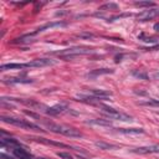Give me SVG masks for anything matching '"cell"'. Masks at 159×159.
Returning <instances> with one entry per match:
<instances>
[{
	"mask_svg": "<svg viewBox=\"0 0 159 159\" xmlns=\"http://www.w3.org/2000/svg\"><path fill=\"white\" fill-rule=\"evenodd\" d=\"M45 124L53 133H58V134H62V135H66V137H71V138H80V137H82V133L78 132L77 129L72 128V127L61 125V124H56V123H52V122H45Z\"/></svg>",
	"mask_w": 159,
	"mask_h": 159,
	"instance_id": "1",
	"label": "cell"
},
{
	"mask_svg": "<svg viewBox=\"0 0 159 159\" xmlns=\"http://www.w3.org/2000/svg\"><path fill=\"white\" fill-rule=\"evenodd\" d=\"M92 50L91 48H80V47H73V48H67V50H63V51H60V52H56L57 56H60L61 58L63 60H72V58H76L78 56H82V55H87V53H91Z\"/></svg>",
	"mask_w": 159,
	"mask_h": 159,
	"instance_id": "2",
	"label": "cell"
},
{
	"mask_svg": "<svg viewBox=\"0 0 159 159\" xmlns=\"http://www.w3.org/2000/svg\"><path fill=\"white\" fill-rule=\"evenodd\" d=\"M1 120L5 122V123H9V124H12V125H16V127H20V128H25V129H35V130H40V127L31 123V122H27L25 119H20V118H14V117H5V116H1Z\"/></svg>",
	"mask_w": 159,
	"mask_h": 159,
	"instance_id": "3",
	"label": "cell"
},
{
	"mask_svg": "<svg viewBox=\"0 0 159 159\" xmlns=\"http://www.w3.org/2000/svg\"><path fill=\"white\" fill-rule=\"evenodd\" d=\"M99 106H101L102 111H103L106 114H108V117L112 118V119L123 120V122L132 120V117L128 116V114H125V113H122V112H119V111H117V109H114V108H112V107H109V106H106V104H99Z\"/></svg>",
	"mask_w": 159,
	"mask_h": 159,
	"instance_id": "4",
	"label": "cell"
},
{
	"mask_svg": "<svg viewBox=\"0 0 159 159\" xmlns=\"http://www.w3.org/2000/svg\"><path fill=\"white\" fill-rule=\"evenodd\" d=\"M158 16H159V9H148V10H143L142 12H139L137 15V19L139 21H148Z\"/></svg>",
	"mask_w": 159,
	"mask_h": 159,
	"instance_id": "5",
	"label": "cell"
},
{
	"mask_svg": "<svg viewBox=\"0 0 159 159\" xmlns=\"http://www.w3.org/2000/svg\"><path fill=\"white\" fill-rule=\"evenodd\" d=\"M133 153L137 154H158L159 153V145H149V147H139V148H134L132 149Z\"/></svg>",
	"mask_w": 159,
	"mask_h": 159,
	"instance_id": "6",
	"label": "cell"
},
{
	"mask_svg": "<svg viewBox=\"0 0 159 159\" xmlns=\"http://www.w3.org/2000/svg\"><path fill=\"white\" fill-rule=\"evenodd\" d=\"M12 154L17 158V159H32V155L21 145L20 147H15L12 148Z\"/></svg>",
	"mask_w": 159,
	"mask_h": 159,
	"instance_id": "7",
	"label": "cell"
},
{
	"mask_svg": "<svg viewBox=\"0 0 159 159\" xmlns=\"http://www.w3.org/2000/svg\"><path fill=\"white\" fill-rule=\"evenodd\" d=\"M52 63H53V61L50 58H37L31 62H27V67H43V66H48Z\"/></svg>",
	"mask_w": 159,
	"mask_h": 159,
	"instance_id": "8",
	"label": "cell"
},
{
	"mask_svg": "<svg viewBox=\"0 0 159 159\" xmlns=\"http://www.w3.org/2000/svg\"><path fill=\"white\" fill-rule=\"evenodd\" d=\"M66 109H67V106H65V104H56V106H53V107L46 108L45 112H46L47 114H51V116H57V114H60V113H63Z\"/></svg>",
	"mask_w": 159,
	"mask_h": 159,
	"instance_id": "9",
	"label": "cell"
},
{
	"mask_svg": "<svg viewBox=\"0 0 159 159\" xmlns=\"http://www.w3.org/2000/svg\"><path fill=\"white\" fill-rule=\"evenodd\" d=\"M27 67V62L26 63H5V65H1L0 70L1 71H6V70H20V68H26Z\"/></svg>",
	"mask_w": 159,
	"mask_h": 159,
	"instance_id": "10",
	"label": "cell"
},
{
	"mask_svg": "<svg viewBox=\"0 0 159 159\" xmlns=\"http://www.w3.org/2000/svg\"><path fill=\"white\" fill-rule=\"evenodd\" d=\"M92 96L98 98V99H103V98H108L112 96V92L109 91H104V89H92Z\"/></svg>",
	"mask_w": 159,
	"mask_h": 159,
	"instance_id": "11",
	"label": "cell"
},
{
	"mask_svg": "<svg viewBox=\"0 0 159 159\" xmlns=\"http://www.w3.org/2000/svg\"><path fill=\"white\" fill-rule=\"evenodd\" d=\"M118 132L124 134H142L144 133L143 128H118Z\"/></svg>",
	"mask_w": 159,
	"mask_h": 159,
	"instance_id": "12",
	"label": "cell"
},
{
	"mask_svg": "<svg viewBox=\"0 0 159 159\" xmlns=\"http://www.w3.org/2000/svg\"><path fill=\"white\" fill-rule=\"evenodd\" d=\"M31 139H36V140H39V142H42V143H45V144H52V145H57V147H61V148H70L67 144H63V143H60V142H53V140H48V139H46V138H31Z\"/></svg>",
	"mask_w": 159,
	"mask_h": 159,
	"instance_id": "13",
	"label": "cell"
},
{
	"mask_svg": "<svg viewBox=\"0 0 159 159\" xmlns=\"http://www.w3.org/2000/svg\"><path fill=\"white\" fill-rule=\"evenodd\" d=\"M113 70L111 68H101V70H94L92 72H89L87 75V77H94V76H99V75H107V73H112Z\"/></svg>",
	"mask_w": 159,
	"mask_h": 159,
	"instance_id": "14",
	"label": "cell"
},
{
	"mask_svg": "<svg viewBox=\"0 0 159 159\" xmlns=\"http://www.w3.org/2000/svg\"><path fill=\"white\" fill-rule=\"evenodd\" d=\"M117 10L118 9V5L117 4H114V2H107V4H104V5H102L98 10H101V11H106V10Z\"/></svg>",
	"mask_w": 159,
	"mask_h": 159,
	"instance_id": "15",
	"label": "cell"
},
{
	"mask_svg": "<svg viewBox=\"0 0 159 159\" xmlns=\"http://www.w3.org/2000/svg\"><path fill=\"white\" fill-rule=\"evenodd\" d=\"M139 104H143V106H158L159 107V99L149 98L148 101H140Z\"/></svg>",
	"mask_w": 159,
	"mask_h": 159,
	"instance_id": "16",
	"label": "cell"
},
{
	"mask_svg": "<svg viewBox=\"0 0 159 159\" xmlns=\"http://www.w3.org/2000/svg\"><path fill=\"white\" fill-rule=\"evenodd\" d=\"M89 123L97 124V125H111V122L104 120V119H92V120H89Z\"/></svg>",
	"mask_w": 159,
	"mask_h": 159,
	"instance_id": "17",
	"label": "cell"
},
{
	"mask_svg": "<svg viewBox=\"0 0 159 159\" xmlns=\"http://www.w3.org/2000/svg\"><path fill=\"white\" fill-rule=\"evenodd\" d=\"M96 145L101 149H114L117 148L116 145H112V144H107V143H103V142H96Z\"/></svg>",
	"mask_w": 159,
	"mask_h": 159,
	"instance_id": "18",
	"label": "cell"
},
{
	"mask_svg": "<svg viewBox=\"0 0 159 159\" xmlns=\"http://www.w3.org/2000/svg\"><path fill=\"white\" fill-rule=\"evenodd\" d=\"M6 83H29L31 80H21V78H9V81H4Z\"/></svg>",
	"mask_w": 159,
	"mask_h": 159,
	"instance_id": "19",
	"label": "cell"
},
{
	"mask_svg": "<svg viewBox=\"0 0 159 159\" xmlns=\"http://www.w3.org/2000/svg\"><path fill=\"white\" fill-rule=\"evenodd\" d=\"M142 41H144V42H157V39H154V37H148V36H145L144 34H140L139 36H138Z\"/></svg>",
	"mask_w": 159,
	"mask_h": 159,
	"instance_id": "20",
	"label": "cell"
},
{
	"mask_svg": "<svg viewBox=\"0 0 159 159\" xmlns=\"http://www.w3.org/2000/svg\"><path fill=\"white\" fill-rule=\"evenodd\" d=\"M135 6H155V2H152V1H137L135 2Z\"/></svg>",
	"mask_w": 159,
	"mask_h": 159,
	"instance_id": "21",
	"label": "cell"
},
{
	"mask_svg": "<svg viewBox=\"0 0 159 159\" xmlns=\"http://www.w3.org/2000/svg\"><path fill=\"white\" fill-rule=\"evenodd\" d=\"M57 157H60L61 159H73V157L70 154V153H65V152H58L57 153Z\"/></svg>",
	"mask_w": 159,
	"mask_h": 159,
	"instance_id": "22",
	"label": "cell"
},
{
	"mask_svg": "<svg viewBox=\"0 0 159 159\" xmlns=\"http://www.w3.org/2000/svg\"><path fill=\"white\" fill-rule=\"evenodd\" d=\"M133 75H134V76H137V77H140V78H143V80H147V78H148L145 73H139V72H133Z\"/></svg>",
	"mask_w": 159,
	"mask_h": 159,
	"instance_id": "23",
	"label": "cell"
},
{
	"mask_svg": "<svg viewBox=\"0 0 159 159\" xmlns=\"http://www.w3.org/2000/svg\"><path fill=\"white\" fill-rule=\"evenodd\" d=\"M77 37H93V35L92 34H80V35H77Z\"/></svg>",
	"mask_w": 159,
	"mask_h": 159,
	"instance_id": "24",
	"label": "cell"
},
{
	"mask_svg": "<svg viewBox=\"0 0 159 159\" xmlns=\"http://www.w3.org/2000/svg\"><path fill=\"white\" fill-rule=\"evenodd\" d=\"M153 29H154L155 31H158V32H159V22H157V24H154V26H153Z\"/></svg>",
	"mask_w": 159,
	"mask_h": 159,
	"instance_id": "25",
	"label": "cell"
},
{
	"mask_svg": "<svg viewBox=\"0 0 159 159\" xmlns=\"http://www.w3.org/2000/svg\"><path fill=\"white\" fill-rule=\"evenodd\" d=\"M153 78H154V80H159V71L153 75Z\"/></svg>",
	"mask_w": 159,
	"mask_h": 159,
	"instance_id": "26",
	"label": "cell"
},
{
	"mask_svg": "<svg viewBox=\"0 0 159 159\" xmlns=\"http://www.w3.org/2000/svg\"><path fill=\"white\" fill-rule=\"evenodd\" d=\"M39 159H45V158H39Z\"/></svg>",
	"mask_w": 159,
	"mask_h": 159,
	"instance_id": "27",
	"label": "cell"
}]
</instances>
